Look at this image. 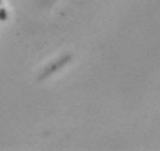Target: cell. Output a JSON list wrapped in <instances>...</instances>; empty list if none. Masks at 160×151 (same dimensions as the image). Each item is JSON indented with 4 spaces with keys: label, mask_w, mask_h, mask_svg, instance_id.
Returning <instances> with one entry per match:
<instances>
[{
    "label": "cell",
    "mask_w": 160,
    "mask_h": 151,
    "mask_svg": "<svg viewBox=\"0 0 160 151\" xmlns=\"http://www.w3.org/2000/svg\"><path fill=\"white\" fill-rule=\"evenodd\" d=\"M8 19V13L6 8L2 6V1L0 0V21H6Z\"/></svg>",
    "instance_id": "obj_2"
},
{
    "label": "cell",
    "mask_w": 160,
    "mask_h": 151,
    "mask_svg": "<svg viewBox=\"0 0 160 151\" xmlns=\"http://www.w3.org/2000/svg\"><path fill=\"white\" fill-rule=\"evenodd\" d=\"M72 57H73L72 54H65V55H63L60 58L51 62L47 68L44 69L43 71L41 72L40 77H38V80L41 81V80H43V79H45V78L50 77V76L53 75V73H56L57 71H59L60 69L64 68L66 64L71 62Z\"/></svg>",
    "instance_id": "obj_1"
}]
</instances>
